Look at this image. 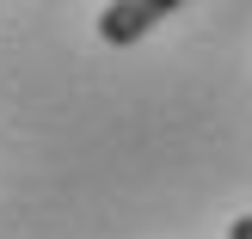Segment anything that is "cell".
I'll list each match as a JSON object with an SVG mask.
<instances>
[{
    "label": "cell",
    "instance_id": "obj_1",
    "mask_svg": "<svg viewBox=\"0 0 252 239\" xmlns=\"http://www.w3.org/2000/svg\"><path fill=\"white\" fill-rule=\"evenodd\" d=\"M172 6H179V0H111V6L98 12V37H105L111 49H129V43H142Z\"/></svg>",
    "mask_w": 252,
    "mask_h": 239
},
{
    "label": "cell",
    "instance_id": "obj_2",
    "mask_svg": "<svg viewBox=\"0 0 252 239\" xmlns=\"http://www.w3.org/2000/svg\"><path fill=\"white\" fill-rule=\"evenodd\" d=\"M228 239H252V215H240V221H234V227H228Z\"/></svg>",
    "mask_w": 252,
    "mask_h": 239
}]
</instances>
